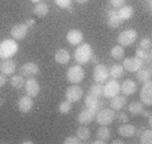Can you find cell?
I'll list each match as a JSON object with an SVG mask.
<instances>
[{"instance_id":"49","label":"cell","mask_w":152,"mask_h":144,"mask_svg":"<svg viewBox=\"0 0 152 144\" xmlns=\"http://www.w3.org/2000/svg\"><path fill=\"white\" fill-rule=\"evenodd\" d=\"M123 144V140H113V144Z\"/></svg>"},{"instance_id":"46","label":"cell","mask_w":152,"mask_h":144,"mask_svg":"<svg viewBox=\"0 0 152 144\" xmlns=\"http://www.w3.org/2000/svg\"><path fill=\"white\" fill-rule=\"evenodd\" d=\"M90 61H92L93 64H96V65H97V64H98V59H97V58H96V55H94V54H93V55H92V58H90Z\"/></svg>"},{"instance_id":"5","label":"cell","mask_w":152,"mask_h":144,"mask_svg":"<svg viewBox=\"0 0 152 144\" xmlns=\"http://www.w3.org/2000/svg\"><path fill=\"white\" fill-rule=\"evenodd\" d=\"M66 75H67L69 82H72V84H80L81 81L83 80V77H85V70H83V67L81 65H74V66L69 67Z\"/></svg>"},{"instance_id":"7","label":"cell","mask_w":152,"mask_h":144,"mask_svg":"<svg viewBox=\"0 0 152 144\" xmlns=\"http://www.w3.org/2000/svg\"><path fill=\"white\" fill-rule=\"evenodd\" d=\"M141 66H144V62L137 57H129V58H125L123 62V67L124 70L129 73H136Z\"/></svg>"},{"instance_id":"32","label":"cell","mask_w":152,"mask_h":144,"mask_svg":"<svg viewBox=\"0 0 152 144\" xmlns=\"http://www.w3.org/2000/svg\"><path fill=\"white\" fill-rule=\"evenodd\" d=\"M110 54H112V57L115 58V59H121V58H124L125 51H124V47L121 46V45H117V46H113L112 47Z\"/></svg>"},{"instance_id":"3","label":"cell","mask_w":152,"mask_h":144,"mask_svg":"<svg viewBox=\"0 0 152 144\" xmlns=\"http://www.w3.org/2000/svg\"><path fill=\"white\" fill-rule=\"evenodd\" d=\"M115 116H116V112L112 108H101V109H98L97 113H96L94 120L97 121L100 125H109L113 123Z\"/></svg>"},{"instance_id":"31","label":"cell","mask_w":152,"mask_h":144,"mask_svg":"<svg viewBox=\"0 0 152 144\" xmlns=\"http://www.w3.org/2000/svg\"><path fill=\"white\" fill-rule=\"evenodd\" d=\"M24 78L23 75H12L11 81H10V84H11V86H14L15 89H22V88L24 86Z\"/></svg>"},{"instance_id":"39","label":"cell","mask_w":152,"mask_h":144,"mask_svg":"<svg viewBox=\"0 0 152 144\" xmlns=\"http://www.w3.org/2000/svg\"><path fill=\"white\" fill-rule=\"evenodd\" d=\"M65 144H80L81 140L77 137V136H67L65 140H63Z\"/></svg>"},{"instance_id":"28","label":"cell","mask_w":152,"mask_h":144,"mask_svg":"<svg viewBox=\"0 0 152 144\" xmlns=\"http://www.w3.org/2000/svg\"><path fill=\"white\" fill-rule=\"evenodd\" d=\"M34 14L39 18L46 16V15L49 14V6H47L46 3H42V1L37 3V6H35V8H34Z\"/></svg>"},{"instance_id":"11","label":"cell","mask_w":152,"mask_h":144,"mask_svg":"<svg viewBox=\"0 0 152 144\" xmlns=\"http://www.w3.org/2000/svg\"><path fill=\"white\" fill-rule=\"evenodd\" d=\"M97 113V109H93V108H85L80 112L78 115V123L81 125H89L93 120H94V116Z\"/></svg>"},{"instance_id":"12","label":"cell","mask_w":152,"mask_h":144,"mask_svg":"<svg viewBox=\"0 0 152 144\" xmlns=\"http://www.w3.org/2000/svg\"><path fill=\"white\" fill-rule=\"evenodd\" d=\"M24 89L30 97H37L40 92V85L34 77H28V80L24 82Z\"/></svg>"},{"instance_id":"20","label":"cell","mask_w":152,"mask_h":144,"mask_svg":"<svg viewBox=\"0 0 152 144\" xmlns=\"http://www.w3.org/2000/svg\"><path fill=\"white\" fill-rule=\"evenodd\" d=\"M109 105H110V108H112L113 110H121L126 105V96L120 94V93H118V94H116L115 97L110 98Z\"/></svg>"},{"instance_id":"1","label":"cell","mask_w":152,"mask_h":144,"mask_svg":"<svg viewBox=\"0 0 152 144\" xmlns=\"http://www.w3.org/2000/svg\"><path fill=\"white\" fill-rule=\"evenodd\" d=\"M93 55V49L89 43H81L77 46L74 51V58L78 65H85L90 62V58Z\"/></svg>"},{"instance_id":"14","label":"cell","mask_w":152,"mask_h":144,"mask_svg":"<svg viewBox=\"0 0 152 144\" xmlns=\"http://www.w3.org/2000/svg\"><path fill=\"white\" fill-rule=\"evenodd\" d=\"M106 23L110 29H117L120 27V24L123 23V20L118 18V14H117V8H110L106 14Z\"/></svg>"},{"instance_id":"17","label":"cell","mask_w":152,"mask_h":144,"mask_svg":"<svg viewBox=\"0 0 152 144\" xmlns=\"http://www.w3.org/2000/svg\"><path fill=\"white\" fill-rule=\"evenodd\" d=\"M27 32H28V27L26 24H16L11 29V35H12V39L15 40H22L26 38Z\"/></svg>"},{"instance_id":"9","label":"cell","mask_w":152,"mask_h":144,"mask_svg":"<svg viewBox=\"0 0 152 144\" xmlns=\"http://www.w3.org/2000/svg\"><path fill=\"white\" fill-rule=\"evenodd\" d=\"M65 96H66V100L73 104V102H77L83 97V90L81 86H77V84H74L73 86L67 88Z\"/></svg>"},{"instance_id":"40","label":"cell","mask_w":152,"mask_h":144,"mask_svg":"<svg viewBox=\"0 0 152 144\" xmlns=\"http://www.w3.org/2000/svg\"><path fill=\"white\" fill-rule=\"evenodd\" d=\"M125 1L126 0H109V3L112 4L113 8H120V7L125 6Z\"/></svg>"},{"instance_id":"36","label":"cell","mask_w":152,"mask_h":144,"mask_svg":"<svg viewBox=\"0 0 152 144\" xmlns=\"http://www.w3.org/2000/svg\"><path fill=\"white\" fill-rule=\"evenodd\" d=\"M59 8H72V1L73 0H54Z\"/></svg>"},{"instance_id":"29","label":"cell","mask_w":152,"mask_h":144,"mask_svg":"<svg viewBox=\"0 0 152 144\" xmlns=\"http://www.w3.org/2000/svg\"><path fill=\"white\" fill-rule=\"evenodd\" d=\"M109 137H110L109 127H108V125H101V127L97 129V139L104 140L106 143V140H109Z\"/></svg>"},{"instance_id":"34","label":"cell","mask_w":152,"mask_h":144,"mask_svg":"<svg viewBox=\"0 0 152 144\" xmlns=\"http://www.w3.org/2000/svg\"><path fill=\"white\" fill-rule=\"evenodd\" d=\"M140 143L141 144H151L152 143V131L145 129L140 133Z\"/></svg>"},{"instance_id":"37","label":"cell","mask_w":152,"mask_h":144,"mask_svg":"<svg viewBox=\"0 0 152 144\" xmlns=\"http://www.w3.org/2000/svg\"><path fill=\"white\" fill-rule=\"evenodd\" d=\"M152 46V42L149 38H143V39L140 40V49L143 50H149Z\"/></svg>"},{"instance_id":"42","label":"cell","mask_w":152,"mask_h":144,"mask_svg":"<svg viewBox=\"0 0 152 144\" xmlns=\"http://www.w3.org/2000/svg\"><path fill=\"white\" fill-rule=\"evenodd\" d=\"M145 51H147V50H143V49H140V47H139V49L136 50V57L140 58V59L143 61L144 57H145Z\"/></svg>"},{"instance_id":"21","label":"cell","mask_w":152,"mask_h":144,"mask_svg":"<svg viewBox=\"0 0 152 144\" xmlns=\"http://www.w3.org/2000/svg\"><path fill=\"white\" fill-rule=\"evenodd\" d=\"M151 75H152V70H151L149 65H144V66H141L140 69L136 72V78H137V81H140L141 84H144V82L151 80Z\"/></svg>"},{"instance_id":"22","label":"cell","mask_w":152,"mask_h":144,"mask_svg":"<svg viewBox=\"0 0 152 144\" xmlns=\"http://www.w3.org/2000/svg\"><path fill=\"white\" fill-rule=\"evenodd\" d=\"M54 59L59 65H66L70 61V53L66 49H58L54 54Z\"/></svg>"},{"instance_id":"4","label":"cell","mask_w":152,"mask_h":144,"mask_svg":"<svg viewBox=\"0 0 152 144\" xmlns=\"http://www.w3.org/2000/svg\"><path fill=\"white\" fill-rule=\"evenodd\" d=\"M136 39H137V32H136V30L128 29V30H124V31L120 32V35H118V38H117V42H118V45L125 47V46H132L136 42Z\"/></svg>"},{"instance_id":"6","label":"cell","mask_w":152,"mask_h":144,"mask_svg":"<svg viewBox=\"0 0 152 144\" xmlns=\"http://www.w3.org/2000/svg\"><path fill=\"white\" fill-rule=\"evenodd\" d=\"M106 84L104 85V89H102V96L105 98H112L115 97L116 94L120 93V84H118L117 80H106L105 81Z\"/></svg>"},{"instance_id":"10","label":"cell","mask_w":152,"mask_h":144,"mask_svg":"<svg viewBox=\"0 0 152 144\" xmlns=\"http://www.w3.org/2000/svg\"><path fill=\"white\" fill-rule=\"evenodd\" d=\"M109 78V73H108V67L105 65H101V64H97L94 66V70H93V80L94 82H105L106 80Z\"/></svg>"},{"instance_id":"48","label":"cell","mask_w":152,"mask_h":144,"mask_svg":"<svg viewBox=\"0 0 152 144\" xmlns=\"http://www.w3.org/2000/svg\"><path fill=\"white\" fill-rule=\"evenodd\" d=\"M93 143H94V144H105V141H104V140H100V139H97V140H94Z\"/></svg>"},{"instance_id":"30","label":"cell","mask_w":152,"mask_h":144,"mask_svg":"<svg viewBox=\"0 0 152 144\" xmlns=\"http://www.w3.org/2000/svg\"><path fill=\"white\" fill-rule=\"evenodd\" d=\"M77 137L81 141H86L89 140L90 137V131L88 128V125H81L80 128H77Z\"/></svg>"},{"instance_id":"25","label":"cell","mask_w":152,"mask_h":144,"mask_svg":"<svg viewBox=\"0 0 152 144\" xmlns=\"http://www.w3.org/2000/svg\"><path fill=\"white\" fill-rule=\"evenodd\" d=\"M85 105L86 108H93V109H101L100 108V97H96L93 94H86L85 96Z\"/></svg>"},{"instance_id":"47","label":"cell","mask_w":152,"mask_h":144,"mask_svg":"<svg viewBox=\"0 0 152 144\" xmlns=\"http://www.w3.org/2000/svg\"><path fill=\"white\" fill-rule=\"evenodd\" d=\"M75 3H78V4H85V3H88L89 0H74Z\"/></svg>"},{"instance_id":"51","label":"cell","mask_w":152,"mask_h":144,"mask_svg":"<svg viewBox=\"0 0 152 144\" xmlns=\"http://www.w3.org/2000/svg\"><path fill=\"white\" fill-rule=\"evenodd\" d=\"M23 143H27V144H32L31 140H23Z\"/></svg>"},{"instance_id":"24","label":"cell","mask_w":152,"mask_h":144,"mask_svg":"<svg viewBox=\"0 0 152 144\" xmlns=\"http://www.w3.org/2000/svg\"><path fill=\"white\" fill-rule=\"evenodd\" d=\"M117 14L121 20H129L135 14V10L132 6H123L117 10Z\"/></svg>"},{"instance_id":"26","label":"cell","mask_w":152,"mask_h":144,"mask_svg":"<svg viewBox=\"0 0 152 144\" xmlns=\"http://www.w3.org/2000/svg\"><path fill=\"white\" fill-rule=\"evenodd\" d=\"M108 73H109L110 78L118 80V78H121L124 74V67H123V65H112V66L108 69Z\"/></svg>"},{"instance_id":"41","label":"cell","mask_w":152,"mask_h":144,"mask_svg":"<svg viewBox=\"0 0 152 144\" xmlns=\"http://www.w3.org/2000/svg\"><path fill=\"white\" fill-rule=\"evenodd\" d=\"M143 62H144V65H151V62H152V53H151V49L145 51V57H144Z\"/></svg>"},{"instance_id":"44","label":"cell","mask_w":152,"mask_h":144,"mask_svg":"<svg viewBox=\"0 0 152 144\" xmlns=\"http://www.w3.org/2000/svg\"><path fill=\"white\" fill-rule=\"evenodd\" d=\"M24 24H26L27 27H32V26L35 24V20H34V19H27V20H26V23H24Z\"/></svg>"},{"instance_id":"45","label":"cell","mask_w":152,"mask_h":144,"mask_svg":"<svg viewBox=\"0 0 152 144\" xmlns=\"http://www.w3.org/2000/svg\"><path fill=\"white\" fill-rule=\"evenodd\" d=\"M141 115H143L144 117H147V118L152 117V115H151V112H149V110H143V112H141Z\"/></svg>"},{"instance_id":"15","label":"cell","mask_w":152,"mask_h":144,"mask_svg":"<svg viewBox=\"0 0 152 144\" xmlns=\"http://www.w3.org/2000/svg\"><path fill=\"white\" fill-rule=\"evenodd\" d=\"M32 105H34V101H32V97H30L28 94L22 96L18 101V108L22 113H28L32 109Z\"/></svg>"},{"instance_id":"50","label":"cell","mask_w":152,"mask_h":144,"mask_svg":"<svg viewBox=\"0 0 152 144\" xmlns=\"http://www.w3.org/2000/svg\"><path fill=\"white\" fill-rule=\"evenodd\" d=\"M30 1H32V3H40L42 0H30Z\"/></svg>"},{"instance_id":"13","label":"cell","mask_w":152,"mask_h":144,"mask_svg":"<svg viewBox=\"0 0 152 144\" xmlns=\"http://www.w3.org/2000/svg\"><path fill=\"white\" fill-rule=\"evenodd\" d=\"M39 72L40 69L35 62H26L20 67V75H23V77H34V75L39 74Z\"/></svg>"},{"instance_id":"35","label":"cell","mask_w":152,"mask_h":144,"mask_svg":"<svg viewBox=\"0 0 152 144\" xmlns=\"http://www.w3.org/2000/svg\"><path fill=\"white\" fill-rule=\"evenodd\" d=\"M58 110H59V113H62V115H66V113H69L70 110H72V102L67 100L62 101L59 104V107H58Z\"/></svg>"},{"instance_id":"43","label":"cell","mask_w":152,"mask_h":144,"mask_svg":"<svg viewBox=\"0 0 152 144\" xmlns=\"http://www.w3.org/2000/svg\"><path fill=\"white\" fill-rule=\"evenodd\" d=\"M6 84H7V78H6V75H4L3 73H0V88L4 86Z\"/></svg>"},{"instance_id":"16","label":"cell","mask_w":152,"mask_h":144,"mask_svg":"<svg viewBox=\"0 0 152 144\" xmlns=\"http://www.w3.org/2000/svg\"><path fill=\"white\" fill-rule=\"evenodd\" d=\"M16 70V62L11 58L8 59H3L0 64V73H3L4 75H11Z\"/></svg>"},{"instance_id":"38","label":"cell","mask_w":152,"mask_h":144,"mask_svg":"<svg viewBox=\"0 0 152 144\" xmlns=\"http://www.w3.org/2000/svg\"><path fill=\"white\" fill-rule=\"evenodd\" d=\"M115 118H117L120 123H128V115L126 113H124V112H121V110H118V113L115 116Z\"/></svg>"},{"instance_id":"8","label":"cell","mask_w":152,"mask_h":144,"mask_svg":"<svg viewBox=\"0 0 152 144\" xmlns=\"http://www.w3.org/2000/svg\"><path fill=\"white\" fill-rule=\"evenodd\" d=\"M140 97H141V102L145 107H151L152 105V81H147L144 82L141 86V92H140Z\"/></svg>"},{"instance_id":"23","label":"cell","mask_w":152,"mask_h":144,"mask_svg":"<svg viewBox=\"0 0 152 144\" xmlns=\"http://www.w3.org/2000/svg\"><path fill=\"white\" fill-rule=\"evenodd\" d=\"M135 131L136 128L133 127L132 124H128V123H124L123 125H120V128H118V133H120L121 137H132V136H135Z\"/></svg>"},{"instance_id":"33","label":"cell","mask_w":152,"mask_h":144,"mask_svg":"<svg viewBox=\"0 0 152 144\" xmlns=\"http://www.w3.org/2000/svg\"><path fill=\"white\" fill-rule=\"evenodd\" d=\"M102 89H104L102 84H100V82H94V84L90 86L89 93L93 94V96H96V97H101V96H102Z\"/></svg>"},{"instance_id":"19","label":"cell","mask_w":152,"mask_h":144,"mask_svg":"<svg viewBox=\"0 0 152 144\" xmlns=\"http://www.w3.org/2000/svg\"><path fill=\"white\" fill-rule=\"evenodd\" d=\"M66 40L73 46H78V45L82 43L83 40V34L80 31V30H70L66 34Z\"/></svg>"},{"instance_id":"27","label":"cell","mask_w":152,"mask_h":144,"mask_svg":"<svg viewBox=\"0 0 152 144\" xmlns=\"http://www.w3.org/2000/svg\"><path fill=\"white\" fill-rule=\"evenodd\" d=\"M128 110L132 115H141V112L144 110V104L141 101H132L128 105Z\"/></svg>"},{"instance_id":"2","label":"cell","mask_w":152,"mask_h":144,"mask_svg":"<svg viewBox=\"0 0 152 144\" xmlns=\"http://www.w3.org/2000/svg\"><path fill=\"white\" fill-rule=\"evenodd\" d=\"M19 50L15 39H4L0 42V59H8L12 58Z\"/></svg>"},{"instance_id":"18","label":"cell","mask_w":152,"mask_h":144,"mask_svg":"<svg viewBox=\"0 0 152 144\" xmlns=\"http://www.w3.org/2000/svg\"><path fill=\"white\" fill-rule=\"evenodd\" d=\"M120 90H121V93H123L124 96H132V94H135L136 93V90H137V85H136V82L133 80H125L123 82V84L120 85Z\"/></svg>"}]
</instances>
